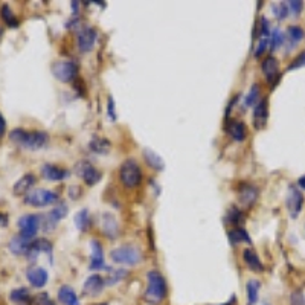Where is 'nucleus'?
Segmentation results:
<instances>
[{
    "mask_svg": "<svg viewBox=\"0 0 305 305\" xmlns=\"http://www.w3.org/2000/svg\"><path fill=\"white\" fill-rule=\"evenodd\" d=\"M227 237H229V241L232 244H241V243L250 244V237L243 227H235L232 230H229Z\"/></svg>",
    "mask_w": 305,
    "mask_h": 305,
    "instance_id": "26",
    "label": "nucleus"
},
{
    "mask_svg": "<svg viewBox=\"0 0 305 305\" xmlns=\"http://www.w3.org/2000/svg\"><path fill=\"white\" fill-rule=\"evenodd\" d=\"M110 258L113 262L116 264H127V266H136L139 264L142 259V254L139 247L131 246V244H125L121 247H116L112 250Z\"/></svg>",
    "mask_w": 305,
    "mask_h": 305,
    "instance_id": "3",
    "label": "nucleus"
},
{
    "mask_svg": "<svg viewBox=\"0 0 305 305\" xmlns=\"http://www.w3.org/2000/svg\"><path fill=\"white\" fill-rule=\"evenodd\" d=\"M9 299H11L13 302H17V304H28V302H32V298H31V294L28 291V289H16L11 291V294H9Z\"/></svg>",
    "mask_w": 305,
    "mask_h": 305,
    "instance_id": "28",
    "label": "nucleus"
},
{
    "mask_svg": "<svg viewBox=\"0 0 305 305\" xmlns=\"http://www.w3.org/2000/svg\"><path fill=\"white\" fill-rule=\"evenodd\" d=\"M41 176L49 182H61V180H64V178H67L70 176V173L66 170V168H61V166L52 165V163H45L41 166Z\"/></svg>",
    "mask_w": 305,
    "mask_h": 305,
    "instance_id": "11",
    "label": "nucleus"
},
{
    "mask_svg": "<svg viewBox=\"0 0 305 305\" xmlns=\"http://www.w3.org/2000/svg\"><path fill=\"white\" fill-rule=\"evenodd\" d=\"M284 41H286V37H284L282 34V31L275 28L273 29V32L269 38V45H270V49L272 50H278L282 45H284Z\"/></svg>",
    "mask_w": 305,
    "mask_h": 305,
    "instance_id": "33",
    "label": "nucleus"
},
{
    "mask_svg": "<svg viewBox=\"0 0 305 305\" xmlns=\"http://www.w3.org/2000/svg\"><path fill=\"white\" fill-rule=\"evenodd\" d=\"M291 305H305V299L301 291H294L291 294Z\"/></svg>",
    "mask_w": 305,
    "mask_h": 305,
    "instance_id": "43",
    "label": "nucleus"
},
{
    "mask_svg": "<svg viewBox=\"0 0 305 305\" xmlns=\"http://www.w3.org/2000/svg\"><path fill=\"white\" fill-rule=\"evenodd\" d=\"M258 198V189L255 185H250V183H243L240 185L238 188V200L240 203L243 206H252Z\"/></svg>",
    "mask_w": 305,
    "mask_h": 305,
    "instance_id": "13",
    "label": "nucleus"
},
{
    "mask_svg": "<svg viewBox=\"0 0 305 305\" xmlns=\"http://www.w3.org/2000/svg\"><path fill=\"white\" fill-rule=\"evenodd\" d=\"M5 130H6V122L2 116V113H0V139L3 138V134H5Z\"/></svg>",
    "mask_w": 305,
    "mask_h": 305,
    "instance_id": "44",
    "label": "nucleus"
},
{
    "mask_svg": "<svg viewBox=\"0 0 305 305\" xmlns=\"http://www.w3.org/2000/svg\"><path fill=\"white\" fill-rule=\"evenodd\" d=\"M35 182H37V178L34 174H25L23 177H20L16 182V185L13 188V193L16 195H26L31 193V189H32Z\"/></svg>",
    "mask_w": 305,
    "mask_h": 305,
    "instance_id": "21",
    "label": "nucleus"
},
{
    "mask_svg": "<svg viewBox=\"0 0 305 305\" xmlns=\"http://www.w3.org/2000/svg\"><path fill=\"white\" fill-rule=\"evenodd\" d=\"M96 38H98V32L95 28H81L78 31V35H77V45L78 49L81 52H90L96 43Z\"/></svg>",
    "mask_w": 305,
    "mask_h": 305,
    "instance_id": "10",
    "label": "nucleus"
},
{
    "mask_svg": "<svg viewBox=\"0 0 305 305\" xmlns=\"http://www.w3.org/2000/svg\"><path fill=\"white\" fill-rule=\"evenodd\" d=\"M259 289H261V282L258 279H250L247 282V302H249V305H255L258 302Z\"/></svg>",
    "mask_w": 305,
    "mask_h": 305,
    "instance_id": "27",
    "label": "nucleus"
},
{
    "mask_svg": "<svg viewBox=\"0 0 305 305\" xmlns=\"http://www.w3.org/2000/svg\"><path fill=\"white\" fill-rule=\"evenodd\" d=\"M273 14L276 16V18L278 20H284L287 17V14H289V6H287V3H278V5H273Z\"/></svg>",
    "mask_w": 305,
    "mask_h": 305,
    "instance_id": "37",
    "label": "nucleus"
},
{
    "mask_svg": "<svg viewBox=\"0 0 305 305\" xmlns=\"http://www.w3.org/2000/svg\"><path fill=\"white\" fill-rule=\"evenodd\" d=\"M269 31H270V28H269V22H267V18H266V17H262V18H261V28H259L261 38H267V35H269Z\"/></svg>",
    "mask_w": 305,
    "mask_h": 305,
    "instance_id": "42",
    "label": "nucleus"
},
{
    "mask_svg": "<svg viewBox=\"0 0 305 305\" xmlns=\"http://www.w3.org/2000/svg\"><path fill=\"white\" fill-rule=\"evenodd\" d=\"M267 46H269V38H261V40H259V43H258V46H257V49H255V57L259 58V57L266 52Z\"/></svg>",
    "mask_w": 305,
    "mask_h": 305,
    "instance_id": "41",
    "label": "nucleus"
},
{
    "mask_svg": "<svg viewBox=\"0 0 305 305\" xmlns=\"http://www.w3.org/2000/svg\"><path fill=\"white\" fill-rule=\"evenodd\" d=\"M32 304L34 305H57L54 301L50 299V296L48 293H40L37 294V296L32 299Z\"/></svg>",
    "mask_w": 305,
    "mask_h": 305,
    "instance_id": "38",
    "label": "nucleus"
},
{
    "mask_svg": "<svg viewBox=\"0 0 305 305\" xmlns=\"http://www.w3.org/2000/svg\"><path fill=\"white\" fill-rule=\"evenodd\" d=\"M144 157H145V161L148 162V165H150L151 168H154V170H157V171H162L163 168H165V163H163V161H162L161 157L157 156L154 151L145 150V151H144Z\"/></svg>",
    "mask_w": 305,
    "mask_h": 305,
    "instance_id": "31",
    "label": "nucleus"
},
{
    "mask_svg": "<svg viewBox=\"0 0 305 305\" xmlns=\"http://www.w3.org/2000/svg\"><path fill=\"white\" fill-rule=\"evenodd\" d=\"M67 211H69L67 205L58 203L46 217L41 215V227H43L46 232H49V230H54L57 227V225L61 222V220L67 215Z\"/></svg>",
    "mask_w": 305,
    "mask_h": 305,
    "instance_id": "8",
    "label": "nucleus"
},
{
    "mask_svg": "<svg viewBox=\"0 0 305 305\" xmlns=\"http://www.w3.org/2000/svg\"><path fill=\"white\" fill-rule=\"evenodd\" d=\"M302 205H304V197H302L301 191L294 188V186H290L289 197H287V209H289L291 218L298 217V214L301 212V209H302Z\"/></svg>",
    "mask_w": 305,
    "mask_h": 305,
    "instance_id": "12",
    "label": "nucleus"
},
{
    "mask_svg": "<svg viewBox=\"0 0 305 305\" xmlns=\"http://www.w3.org/2000/svg\"><path fill=\"white\" fill-rule=\"evenodd\" d=\"M168 291V286L165 278L159 272H148L146 275V290H145V299L153 304H159L165 299Z\"/></svg>",
    "mask_w": 305,
    "mask_h": 305,
    "instance_id": "2",
    "label": "nucleus"
},
{
    "mask_svg": "<svg viewBox=\"0 0 305 305\" xmlns=\"http://www.w3.org/2000/svg\"><path fill=\"white\" fill-rule=\"evenodd\" d=\"M52 73L54 77L61 82H72L78 77V64L72 60H63L57 61L52 66Z\"/></svg>",
    "mask_w": 305,
    "mask_h": 305,
    "instance_id": "6",
    "label": "nucleus"
},
{
    "mask_svg": "<svg viewBox=\"0 0 305 305\" xmlns=\"http://www.w3.org/2000/svg\"><path fill=\"white\" fill-rule=\"evenodd\" d=\"M18 229L20 234L26 235L29 238H34L37 235V232L41 227V215H35V214H28L18 218Z\"/></svg>",
    "mask_w": 305,
    "mask_h": 305,
    "instance_id": "9",
    "label": "nucleus"
},
{
    "mask_svg": "<svg viewBox=\"0 0 305 305\" xmlns=\"http://www.w3.org/2000/svg\"><path fill=\"white\" fill-rule=\"evenodd\" d=\"M227 134L235 142H243L246 139V125L238 119H227L225 124Z\"/></svg>",
    "mask_w": 305,
    "mask_h": 305,
    "instance_id": "16",
    "label": "nucleus"
},
{
    "mask_svg": "<svg viewBox=\"0 0 305 305\" xmlns=\"http://www.w3.org/2000/svg\"><path fill=\"white\" fill-rule=\"evenodd\" d=\"M109 114H110L112 121H116V114L113 112V99L112 98H109Z\"/></svg>",
    "mask_w": 305,
    "mask_h": 305,
    "instance_id": "46",
    "label": "nucleus"
},
{
    "mask_svg": "<svg viewBox=\"0 0 305 305\" xmlns=\"http://www.w3.org/2000/svg\"><path fill=\"white\" fill-rule=\"evenodd\" d=\"M287 35H289V38H290V41L293 45H296V43H299V41L304 38V31H302V28L301 26H289L287 28Z\"/></svg>",
    "mask_w": 305,
    "mask_h": 305,
    "instance_id": "35",
    "label": "nucleus"
},
{
    "mask_svg": "<svg viewBox=\"0 0 305 305\" xmlns=\"http://www.w3.org/2000/svg\"><path fill=\"white\" fill-rule=\"evenodd\" d=\"M90 249H92V257H90V270H101L106 269V264H104V250L101 243H98L96 240H93L90 243Z\"/></svg>",
    "mask_w": 305,
    "mask_h": 305,
    "instance_id": "19",
    "label": "nucleus"
},
{
    "mask_svg": "<svg viewBox=\"0 0 305 305\" xmlns=\"http://www.w3.org/2000/svg\"><path fill=\"white\" fill-rule=\"evenodd\" d=\"M60 195L49 189H34L25 197V203L34 208H45L58 202Z\"/></svg>",
    "mask_w": 305,
    "mask_h": 305,
    "instance_id": "5",
    "label": "nucleus"
},
{
    "mask_svg": "<svg viewBox=\"0 0 305 305\" xmlns=\"http://www.w3.org/2000/svg\"><path fill=\"white\" fill-rule=\"evenodd\" d=\"M289 11H291L294 16H299L302 8H304V2H298V0H291V2H287Z\"/></svg>",
    "mask_w": 305,
    "mask_h": 305,
    "instance_id": "39",
    "label": "nucleus"
},
{
    "mask_svg": "<svg viewBox=\"0 0 305 305\" xmlns=\"http://www.w3.org/2000/svg\"><path fill=\"white\" fill-rule=\"evenodd\" d=\"M9 139L16 145H20L31 151H35L46 146L49 138L45 131H26L23 128H14L9 133Z\"/></svg>",
    "mask_w": 305,
    "mask_h": 305,
    "instance_id": "1",
    "label": "nucleus"
},
{
    "mask_svg": "<svg viewBox=\"0 0 305 305\" xmlns=\"http://www.w3.org/2000/svg\"><path fill=\"white\" fill-rule=\"evenodd\" d=\"M75 173L82 178L84 183L87 186H95L101 180V173L95 168L90 162L87 161H81L75 165Z\"/></svg>",
    "mask_w": 305,
    "mask_h": 305,
    "instance_id": "7",
    "label": "nucleus"
},
{
    "mask_svg": "<svg viewBox=\"0 0 305 305\" xmlns=\"http://www.w3.org/2000/svg\"><path fill=\"white\" fill-rule=\"evenodd\" d=\"M267 119H269V101L264 98V99L257 104L255 110H254V125H255V128L257 130L264 128L266 124H267Z\"/></svg>",
    "mask_w": 305,
    "mask_h": 305,
    "instance_id": "15",
    "label": "nucleus"
},
{
    "mask_svg": "<svg viewBox=\"0 0 305 305\" xmlns=\"http://www.w3.org/2000/svg\"><path fill=\"white\" fill-rule=\"evenodd\" d=\"M298 185L302 188V189H305V176H302V177H299V180H298Z\"/></svg>",
    "mask_w": 305,
    "mask_h": 305,
    "instance_id": "47",
    "label": "nucleus"
},
{
    "mask_svg": "<svg viewBox=\"0 0 305 305\" xmlns=\"http://www.w3.org/2000/svg\"><path fill=\"white\" fill-rule=\"evenodd\" d=\"M125 276H127V270H124V269L116 270V272H112L110 275H109V278L106 279V284H109V286H113V284L119 282V281L124 279Z\"/></svg>",
    "mask_w": 305,
    "mask_h": 305,
    "instance_id": "36",
    "label": "nucleus"
},
{
    "mask_svg": "<svg viewBox=\"0 0 305 305\" xmlns=\"http://www.w3.org/2000/svg\"><path fill=\"white\" fill-rule=\"evenodd\" d=\"M75 225L81 232H86V230L90 227V214L87 209H81V211L75 215Z\"/></svg>",
    "mask_w": 305,
    "mask_h": 305,
    "instance_id": "29",
    "label": "nucleus"
},
{
    "mask_svg": "<svg viewBox=\"0 0 305 305\" xmlns=\"http://www.w3.org/2000/svg\"><path fill=\"white\" fill-rule=\"evenodd\" d=\"M89 148L95 154H109L112 150V144L106 138H98V136H93L92 141L89 142Z\"/></svg>",
    "mask_w": 305,
    "mask_h": 305,
    "instance_id": "22",
    "label": "nucleus"
},
{
    "mask_svg": "<svg viewBox=\"0 0 305 305\" xmlns=\"http://www.w3.org/2000/svg\"><path fill=\"white\" fill-rule=\"evenodd\" d=\"M118 230H119V226L116 223V220H114V217L112 214H104L102 215V232L110 240H113V238H116Z\"/></svg>",
    "mask_w": 305,
    "mask_h": 305,
    "instance_id": "24",
    "label": "nucleus"
},
{
    "mask_svg": "<svg viewBox=\"0 0 305 305\" xmlns=\"http://www.w3.org/2000/svg\"><path fill=\"white\" fill-rule=\"evenodd\" d=\"M243 259H244V262H246L247 267H249L250 270H254V272H262V270H264V266H262L261 259H259L258 255L255 254V250L246 249V250L243 252Z\"/></svg>",
    "mask_w": 305,
    "mask_h": 305,
    "instance_id": "25",
    "label": "nucleus"
},
{
    "mask_svg": "<svg viewBox=\"0 0 305 305\" xmlns=\"http://www.w3.org/2000/svg\"><path fill=\"white\" fill-rule=\"evenodd\" d=\"M259 90H261L259 84H254V86L250 87L249 93L246 95V99H244V107L246 109L257 106V102L259 99Z\"/></svg>",
    "mask_w": 305,
    "mask_h": 305,
    "instance_id": "32",
    "label": "nucleus"
},
{
    "mask_svg": "<svg viewBox=\"0 0 305 305\" xmlns=\"http://www.w3.org/2000/svg\"><path fill=\"white\" fill-rule=\"evenodd\" d=\"M8 222H9L8 214H5V212H0V227H5V226H8Z\"/></svg>",
    "mask_w": 305,
    "mask_h": 305,
    "instance_id": "45",
    "label": "nucleus"
},
{
    "mask_svg": "<svg viewBox=\"0 0 305 305\" xmlns=\"http://www.w3.org/2000/svg\"><path fill=\"white\" fill-rule=\"evenodd\" d=\"M104 286H106V281H104L101 275H92L84 282V294H87V296H98L104 290Z\"/></svg>",
    "mask_w": 305,
    "mask_h": 305,
    "instance_id": "20",
    "label": "nucleus"
},
{
    "mask_svg": "<svg viewBox=\"0 0 305 305\" xmlns=\"http://www.w3.org/2000/svg\"><path fill=\"white\" fill-rule=\"evenodd\" d=\"M58 301L63 305H80V299L77 296L75 290L69 286H63L58 290Z\"/></svg>",
    "mask_w": 305,
    "mask_h": 305,
    "instance_id": "23",
    "label": "nucleus"
},
{
    "mask_svg": "<svg viewBox=\"0 0 305 305\" xmlns=\"http://www.w3.org/2000/svg\"><path fill=\"white\" fill-rule=\"evenodd\" d=\"M305 66V52H302V54L299 57L294 58V61H291V64L289 66V70H294V69H299Z\"/></svg>",
    "mask_w": 305,
    "mask_h": 305,
    "instance_id": "40",
    "label": "nucleus"
},
{
    "mask_svg": "<svg viewBox=\"0 0 305 305\" xmlns=\"http://www.w3.org/2000/svg\"><path fill=\"white\" fill-rule=\"evenodd\" d=\"M226 220H227V223H232V225H235V226H240V225H243V223H244V215L241 214V211H240L238 208L234 206V208H230V209H229Z\"/></svg>",
    "mask_w": 305,
    "mask_h": 305,
    "instance_id": "34",
    "label": "nucleus"
},
{
    "mask_svg": "<svg viewBox=\"0 0 305 305\" xmlns=\"http://www.w3.org/2000/svg\"><path fill=\"white\" fill-rule=\"evenodd\" d=\"M26 278H28L29 284H31L32 287L41 289V287H45V286H46V282H48V278H49V276H48L46 269L34 266V267H29V269L26 270Z\"/></svg>",
    "mask_w": 305,
    "mask_h": 305,
    "instance_id": "14",
    "label": "nucleus"
},
{
    "mask_svg": "<svg viewBox=\"0 0 305 305\" xmlns=\"http://www.w3.org/2000/svg\"><path fill=\"white\" fill-rule=\"evenodd\" d=\"M119 180L125 188H136L142 182V171L138 162L128 159L125 161L119 170Z\"/></svg>",
    "mask_w": 305,
    "mask_h": 305,
    "instance_id": "4",
    "label": "nucleus"
},
{
    "mask_svg": "<svg viewBox=\"0 0 305 305\" xmlns=\"http://www.w3.org/2000/svg\"><path fill=\"white\" fill-rule=\"evenodd\" d=\"M32 241H34L32 238L18 234V235L13 237L11 243H9V250H11L14 255H25L26 257L28 249H29V246H31Z\"/></svg>",
    "mask_w": 305,
    "mask_h": 305,
    "instance_id": "18",
    "label": "nucleus"
},
{
    "mask_svg": "<svg viewBox=\"0 0 305 305\" xmlns=\"http://www.w3.org/2000/svg\"><path fill=\"white\" fill-rule=\"evenodd\" d=\"M0 16H2L6 26H9V28H17L18 26V18L14 16V13L11 11L9 5H2V9H0Z\"/></svg>",
    "mask_w": 305,
    "mask_h": 305,
    "instance_id": "30",
    "label": "nucleus"
},
{
    "mask_svg": "<svg viewBox=\"0 0 305 305\" xmlns=\"http://www.w3.org/2000/svg\"><path fill=\"white\" fill-rule=\"evenodd\" d=\"M261 70H262V73H264L267 82L273 84V81L278 78V73H279V61L275 57L269 55V57L264 58V61H262Z\"/></svg>",
    "mask_w": 305,
    "mask_h": 305,
    "instance_id": "17",
    "label": "nucleus"
}]
</instances>
